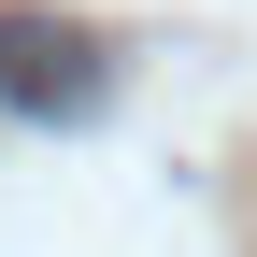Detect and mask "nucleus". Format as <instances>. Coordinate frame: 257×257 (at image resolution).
Returning a JSON list of instances; mask_svg holds the SVG:
<instances>
[{
	"label": "nucleus",
	"mask_w": 257,
	"mask_h": 257,
	"mask_svg": "<svg viewBox=\"0 0 257 257\" xmlns=\"http://www.w3.org/2000/svg\"><path fill=\"white\" fill-rule=\"evenodd\" d=\"M86 29H57V15H0V100H86Z\"/></svg>",
	"instance_id": "nucleus-1"
}]
</instances>
